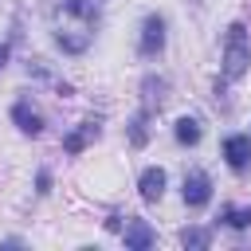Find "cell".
Listing matches in <instances>:
<instances>
[{
	"instance_id": "5",
	"label": "cell",
	"mask_w": 251,
	"mask_h": 251,
	"mask_svg": "<svg viewBox=\"0 0 251 251\" xmlns=\"http://www.w3.org/2000/svg\"><path fill=\"white\" fill-rule=\"evenodd\" d=\"M165 47V20L161 16H149L141 24V55H157Z\"/></svg>"
},
{
	"instance_id": "1",
	"label": "cell",
	"mask_w": 251,
	"mask_h": 251,
	"mask_svg": "<svg viewBox=\"0 0 251 251\" xmlns=\"http://www.w3.org/2000/svg\"><path fill=\"white\" fill-rule=\"evenodd\" d=\"M94 24H98V4L94 0H63L55 12V39L63 51L82 55L94 39Z\"/></svg>"
},
{
	"instance_id": "8",
	"label": "cell",
	"mask_w": 251,
	"mask_h": 251,
	"mask_svg": "<svg viewBox=\"0 0 251 251\" xmlns=\"http://www.w3.org/2000/svg\"><path fill=\"white\" fill-rule=\"evenodd\" d=\"M12 118H16V126H20L24 133H31V137L43 133V118H39V110H31L27 102H16V106H12Z\"/></svg>"
},
{
	"instance_id": "13",
	"label": "cell",
	"mask_w": 251,
	"mask_h": 251,
	"mask_svg": "<svg viewBox=\"0 0 251 251\" xmlns=\"http://www.w3.org/2000/svg\"><path fill=\"white\" fill-rule=\"evenodd\" d=\"M180 243H184V247H208L212 235H208L204 227H184V231H180Z\"/></svg>"
},
{
	"instance_id": "3",
	"label": "cell",
	"mask_w": 251,
	"mask_h": 251,
	"mask_svg": "<svg viewBox=\"0 0 251 251\" xmlns=\"http://www.w3.org/2000/svg\"><path fill=\"white\" fill-rule=\"evenodd\" d=\"M208 196H212V180H208L200 169L188 173V176H184V204H188V208H204Z\"/></svg>"
},
{
	"instance_id": "12",
	"label": "cell",
	"mask_w": 251,
	"mask_h": 251,
	"mask_svg": "<svg viewBox=\"0 0 251 251\" xmlns=\"http://www.w3.org/2000/svg\"><path fill=\"white\" fill-rule=\"evenodd\" d=\"M220 220L231 224V227H251V208H231V204H227V208L220 212Z\"/></svg>"
},
{
	"instance_id": "10",
	"label": "cell",
	"mask_w": 251,
	"mask_h": 251,
	"mask_svg": "<svg viewBox=\"0 0 251 251\" xmlns=\"http://www.w3.org/2000/svg\"><path fill=\"white\" fill-rule=\"evenodd\" d=\"M145 114H153V110H161V102H165V90H169V82L165 78H145Z\"/></svg>"
},
{
	"instance_id": "4",
	"label": "cell",
	"mask_w": 251,
	"mask_h": 251,
	"mask_svg": "<svg viewBox=\"0 0 251 251\" xmlns=\"http://www.w3.org/2000/svg\"><path fill=\"white\" fill-rule=\"evenodd\" d=\"M122 235H126V247H129V251H149V247L157 243V231H153L145 220H126V231H122Z\"/></svg>"
},
{
	"instance_id": "7",
	"label": "cell",
	"mask_w": 251,
	"mask_h": 251,
	"mask_svg": "<svg viewBox=\"0 0 251 251\" xmlns=\"http://www.w3.org/2000/svg\"><path fill=\"white\" fill-rule=\"evenodd\" d=\"M137 192H141V200H161L165 196V169H145L141 173V180H137Z\"/></svg>"
},
{
	"instance_id": "14",
	"label": "cell",
	"mask_w": 251,
	"mask_h": 251,
	"mask_svg": "<svg viewBox=\"0 0 251 251\" xmlns=\"http://www.w3.org/2000/svg\"><path fill=\"white\" fill-rule=\"evenodd\" d=\"M4 63H8V43H0V71H4Z\"/></svg>"
},
{
	"instance_id": "11",
	"label": "cell",
	"mask_w": 251,
	"mask_h": 251,
	"mask_svg": "<svg viewBox=\"0 0 251 251\" xmlns=\"http://www.w3.org/2000/svg\"><path fill=\"white\" fill-rule=\"evenodd\" d=\"M176 141L180 145H196L200 141V122L196 118H180L176 122Z\"/></svg>"
},
{
	"instance_id": "2",
	"label": "cell",
	"mask_w": 251,
	"mask_h": 251,
	"mask_svg": "<svg viewBox=\"0 0 251 251\" xmlns=\"http://www.w3.org/2000/svg\"><path fill=\"white\" fill-rule=\"evenodd\" d=\"M251 63V47H247V27L231 24L227 39H224V78H239Z\"/></svg>"
},
{
	"instance_id": "9",
	"label": "cell",
	"mask_w": 251,
	"mask_h": 251,
	"mask_svg": "<svg viewBox=\"0 0 251 251\" xmlns=\"http://www.w3.org/2000/svg\"><path fill=\"white\" fill-rule=\"evenodd\" d=\"M90 137H98V122H82L75 133H67V137H63V149H67V153H82Z\"/></svg>"
},
{
	"instance_id": "6",
	"label": "cell",
	"mask_w": 251,
	"mask_h": 251,
	"mask_svg": "<svg viewBox=\"0 0 251 251\" xmlns=\"http://www.w3.org/2000/svg\"><path fill=\"white\" fill-rule=\"evenodd\" d=\"M224 157H227L231 169H247V165H251V137L231 133V137L224 141Z\"/></svg>"
}]
</instances>
